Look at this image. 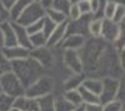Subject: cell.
<instances>
[{
    "instance_id": "8",
    "label": "cell",
    "mask_w": 125,
    "mask_h": 111,
    "mask_svg": "<svg viewBox=\"0 0 125 111\" xmlns=\"http://www.w3.org/2000/svg\"><path fill=\"white\" fill-rule=\"evenodd\" d=\"M29 56L31 59H34L36 63H39L41 66H43L44 71H46V70L54 63L55 53H54V49H50L48 46H44V47L31 49Z\"/></svg>"
},
{
    "instance_id": "14",
    "label": "cell",
    "mask_w": 125,
    "mask_h": 111,
    "mask_svg": "<svg viewBox=\"0 0 125 111\" xmlns=\"http://www.w3.org/2000/svg\"><path fill=\"white\" fill-rule=\"evenodd\" d=\"M13 107L18 109L19 111H39V106H38L36 100L35 99H30V97H28L25 95L14 99Z\"/></svg>"
},
{
    "instance_id": "23",
    "label": "cell",
    "mask_w": 125,
    "mask_h": 111,
    "mask_svg": "<svg viewBox=\"0 0 125 111\" xmlns=\"http://www.w3.org/2000/svg\"><path fill=\"white\" fill-rule=\"evenodd\" d=\"M78 91L81 96V101L84 105H89V104H100L99 101V96L95 95V94H93L90 91H88V90H85L83 86H80L78 89Z\"/></svg>"
},
{
    "instance_id": "28",
    "label": "cell",
    "mask_w": 125,
    "mask_h": 111,
    "mask_svg": "<svg viewBox=\"0 0 125 111\" xmlns=\"http://www.w3.org/2000/svg\"><path fill=\"white\" fill-rule=\"evenodd\" d=\"M70 5H71V4H70L69 0H53V1H51L50 8H53V9L58 10V11L64 13V14L66 15V13H68V10H69Z\"/></svg>"
},
{
    "instance_id": "46",
    "label": "cell",
    "mask_w": 125,
    "mask_h": 111,
    "mask_svg": "<svg viewBox=\"0 0 125 111\" xmlns=\"http://www.w3.org/2000/svg\"><path fill=\"white\" fill-rule=\"evenodd\" d=\"M33 1H36V3H39V1H40V0H33Z\"/></svg>"
},
{
    "instance_id": "43",
    "label": "cell",
    "mask_w": 125,
    "mask_h": 111,
    "mask_svg": "<svg viewBox=\"0 0 125 111\" xmlns=\"http://www.w3.org/2000/svg\"><path fill=\"white\" fill-rule=\"evenodd\" d=\"M3 49V39H1V33H0V51Z\"/></svg>"
},
{
    "instance_id": "17",
    "label": "cell",
    "mask_w": 125,
    "mask_h": 111,
    "mask_svg": "<svg viewBox=\"0 0 125 111\" xmlns=\"http://www.w3.org/2000/svg\"><path fill=\"white\" fill-rule=\"evenodd\" d=\"M84 74H71L68 79H65L64 84H62V89L64 91L68 90H78L81 86V83L84 81Z\"/></svg>"
},
{
    "instance_id": "32",
    "label": "cell",
    "mask_w": 125,
    "mask_h": 111,
    "mask_svg": "<svg viewBox=\"0 0 125 111\" xmlns=\"http://www.w3.org/2000/svg\"><path fill=\"white\" fill-rule=\"evenodd\" d=\"M103 111H124V104L116 101V100H113V101L103 105Z\"/></svg>"
},
{
    "instance_id": "41",
    "label": "cell",
    "mask_w": 125,
    "mask_h": 111,
    "mask_svg": "<svg viewBox=\"0 0 125 111\" xmlns=\"http://www.w3.org/2000/svg\"><path fill=\"white\" fill-rule=\"evenodd\" d=\"M108 1H111V3L116 4V5H125L124 4V0H108Z\"/></svg>"
},
{
    "instance_id": "31",
    "label": "cell",
    "mask_w": 125,
    "mask_h": 111,
    "mask_svg": "<svg viewBox=\"0 0 125 111\" xmlns=\"http://www.w3.org/2000/svg\"><path fill=\"white\" fill-rule=\"evenodd\" d=\"M115 8H116V4H114L111 1H106V4L103 8V19L111 20L114 11H115Z\"/></svg>"
},
{
    "instance_id": "18",
    "label": "cell",
    "mask_w": 125,
    "mask_h": 111,
    "mask_svg": "<svg viewBox=\"0 0 125 111\" xmlns=\"http://www.w3.org/2000/svg\"><path fill=\"white\" fill-rule=\"evenodd\" d=\"M33 3V0H18V1L9 9V13H10V20L11 21H16L18 18L21 15V13L24 10Z\"/></svg>"
},
{
    "instance_id": "3",
    "label": "cell",
    "mask_w": 125,
    "mask_h": 111,
    "mask_svg": "<svg viewBox=\"0 0 125 111\" xmlns=\"http://www.w3.org/2000/svg\"><path fill=\"white\" fill-rule=\"evenodd\" d=\"M55 89V81L54 79L48 74L41 75L34 84H31L25 89V96L30 99H39L41 96H45L49 94H53Z\"/></svg>"
},
{
    "instance_id": "35",
    "label": "cell",
    "mask_w": 125,
    "mask_h": 111,
    "mask_svg": "<svg viewBox=\"0 0 125 111\" xmlns=\"http://www.w3.org/2000/svg\"><path fill=\"white\" fill-rule=\"evenodd\" d=\"M43 21H44V18L39 20V21L34 23V24H31L29 26H26V33L29 35H33V34H36V33H40L41 31V29H43Z\"/></svg>"
},
{
    "instance_id": "45",
    "label": "cell",
    "mask_w": 125,
    "mask_h": 111,
    "mask_svg": "<svg viewBox=\"0 0 125 111\" xmlns=\"http://www.w3.org/2000/svg\"><path fill=\"white\" fill-rule=\"evenodd\" d=\"M10 111H19V110H18V109H14V107H13V109L10 110Z\"/></svg>"
},
{
    "instance_id": "37",
    "label": "cell",
    "mask_w": 125,
    "mask_h": 111,
    "mask_svg": "<svg viewBox=\"0 0 125 111\" xmlns=\"http://www.w3.org/2000/svg\"><path fill=\"white\" fill-rule=\"evenodd\" d=\"M9 21H11V20H10L9 10L3 4H0V25L4 24V23H9Z\"/></svg>"
},
{
    "instance_id": "34",
    "label": "cell",
    "mask_w": 125,
    "mask_h": 111,
    "mask_svg": "<svg viewBox=\"0 0 125 111\" xmlns=\"http://www.w3.org/2000/svg\"><path fill=\"white\" fill-rule=\"evenodd\" d=\"M55 26H56V25H55L53 21H50L48 18L44 16V21H43V29H41V33H43V34L45 35V37L48 39V37L50 36V34L53 33V30L55 29Z\"/></svg>"
},
{
    "instance_id": "12",
    "label": "cell",
    "mask_w": 125,
    "mask_h": 111,
    "mask_svg": "<svg viewBox=\"0 0 125 111\" xmlns=\"http://www.w3.org/2000/svg\"><path fill=\"white\" fill-rule=\"evenodd\" d=\"M66 25H68V21L55 26V29L53 30V33H51L50 36L46 39V46L48 47L53 49V47H58L60 45V43L66 36Z\"/></svg>"
},
{
    "instance_id": "33",
    "label": "cell",
    "mask_w": 125,
    "mask_h": 111,
    "mask_svg": "<svg viewBox=\"0 0 125 111\" xmlns=\"http://www.w3.org/2000/svg\"><path fill=\"white\" fill-rule=\"evenodd\" d=\"M81 16L80 14V10L78 8L76 4H71L68 13H66V18H68V21H75V20H78L79 18Z\"/></svg>"
},
{
    "instance_id": "40",
    "label": "cell",
    "mask_w": 125,
    "mask_h": 111,
    "mask_svg": "<svg viewBox=\"0 0 125 111\" xmlns=\"http://www.w3.org/2000/svg\"><path fill=\"white\" fill-rule=\"evenodd\" d=\"M51 1H53V0H40V4L43 5V8L44 9H48V8H50V5H51Z\"/></svg>"
},
{
    "instance_id": "9",
    "label": "cell",
    "mask_w": 125,
    "mask_h": 111,
    "mask_svg": "<svg viewBox=\"0 0 125 111\" xmlns=\"http://www.w3.org/2000/svg\"><path fill=\"white\" fill-rule=\"evenodd\" d=\"M93 15H81L75 21H68L66 25V35L76 34L81 35L85 39L89 37V23Z\"/></svg>"
},
{
    "instance_id": "10",
    "label": "cell",
    "mask_w": 125,
    "mask_h": 111,
    "mask_svg": "<svg viewBox=\"0 0 125 111\" xmlns=\"http://www.w3.org/2000/svg\"><path fill=\"white\" fill-rule=\"evenodd\" d=\"M61 60L64 66L71 74H83V64L78 51L74 50H62Z\"/></svg>"
},
{
    "instance_id": "20",
    "label": "cell",
    "mask_w": 125,
    "mask_h": 111,
    "mask_svg": "<svg viewBox=\"0 0 125 111\" xmlns=\"http://www.w3.org/2000/svg\"><path fill=\"white\" fill-rule=\"evenodd\" d=\"M45 18H48L50 21H53L55 25H59V24H62V23L68 21V18L64 13L58 11V10H55L53 8L45 9Z\"/></svg>"
},
{
    "instance_id": "36",
    "label": "cell",
    "mask_w": 125,
    "mask_h": 111,
    "mask_svg": "<svg viewBox=\"0 0 125 111\" xmlns=\"http://www.w3.org/2000/svg\"><path fill=\"white\" fill-rule=\"evenodd\" d=\"M80 14L81 15H91V9H90V3L86 0H80L79 3H76Z\"/></svg>"
},
{
    "instance_id": "16",
    "label": "cell",
    "mask_w": 125,
    "mask_h": 111,
    "mask_svg": "<svg viewBox=\"0 0 125 111\" xmlns=\"http://www.w3.org/2000/svg\"><path fill=\"white\" fill-rule=\"evenodd\" d=\"M11 26L15 33V37H16V44L21 47L29 49L31 50V45H30V40H29V34L26 33V29L21 25H19L14 21H11Z\"/></svg>"
},
{
    "instance_id": "25",
    "label": "cell",
    "mask_w": 125,
    "mask_h": 111,
    "mask_svg": "<svg viewBox=\"0 0 125 111\" xmlns=\"http://www.w3.org/2000/svg\"><path fill=\"white\" fill-rule=\"evenodd\" d=\"M62 96H64L68 101L73 105V106H81V105H84L81 101V96L79 94L78 90H68V91H64V94H62Z\"/></svg>"
},
{
    "instance_id": "48",
    "label": "cell",
    "mask_w": 125,
    "mask_h": 111,
    "mask_svg": "<svg viewBox=\"0 0 125 111\" xmlns=\"http://www.w3.org/2000/svg\"><path fill=\"white\" fill-rule=\"evenodd\" d=\"M86 1H90V0H86Z\"/></svg>"
},
{
    "instance_id": "15",
    "label": "cell",
    "mask_w": 125,
    "mask_h": 111,
    "mask_svg": "<svg viewBox=\"0 0 125 111\" xmlns=\"http://www.w3.org/2000/svg\"><path fill=\"white\" fill-rule=\"evenodd\" d=\"M0 33H1V39H3V47H10V46L18 45L15 33L11 26V21L0 25Z\"/></svg>"
},
{
    "instance_id": "22",
    "label": "cell",
    "mask_w": 125,
    "mask_h": 111,
    "mask_svg": "<svg viewBox=\"0 0 125 111\" xmlns=\"http://www.w3.org/2000/svg\"><path fill=\"white\" fill-rule=\"evenodd\" d=\"M75 109V106H73L68 100L61 95L55 96L54 99V110L55 111H73Z\"/></svg>"
},
{
    "instance_id": "6",
    "label": "cell",
    "mask_w": 125,
    "mask_h": 111,
    "mask_svg": "<svg viewBox=\"0 0 125 111\" xmlns=\"http://www.w3.org/2000/svg\"><path fill=\"white\" fill-rule=\"evenodd\" d=\"M119 85H120V79H115V77L101 79V91L99 95V101L101 105L115 100Z\"/></svg>"
},
{
    "instance_id": "38",
    "label": "cell",
    "mask_w": 125,
    "mask_h": 111,
    "mask_svg": "<svg viewBox=\"0 0 125 111\" xmlns=\"http://www.w3.org/2000/svg\"><path fill=\"white\" fill-rule=\"evenodd\" d=\"M84 111H103L101 104H89L84 105Z\"/></svg>"
},
{
    "instance_id": "2",
    "label": "cell",
    "mask_w": 125,
    "mask_h": 111,
    "mask_svg": "<svg viewBox=\"0 0 125 111\" xmlns=\"http://www.w3.org/2000/svg\"><path fill=\"white\" fill-rule=\"evenodd\" d=\"M11 73L20 80V83L25 89L34 84L41 75L45 74L43 66L30 56L23 60H18V61H11Z\"/></svg>"
},
{
    "instance_id": "30",
    "label": "cell",
    "mask_w": 125,
    "mask_h": 111,
    "mask_svg": "<svg viewBox=\"0 0 125 111\" xmlns=\"http://www.w3.org/2000/svg\"><path fill=\"white\" fill-rule=\"evenodd\" d=\"M8 73H11V61H9V60L0 53V77L5 74H8Z\"/></svg>"
},
{
    "instance_id": "7",
    "label": "cell",
    "mask_w": 125,
    "mask_h": 111,
    "mask_svg": "<svg viewBox=\"0 0 125 111\" xmlns=\"http://www.w3.org/2000/svg\"><path fill=\"white\" fill-rule=\"evenodd\" d=\"M121 33H125L124 31V21L120 24H116V23L111 21V20L103 19L100 39H103L105 43L113 45Z\"/></svg>"
},
{
    "instance_id": "29",
    "label": "cell",
    "mask_w": 125,
    "mask_h": 111,
    "mask_svg": "<svg viewBox=\"0 0 125 111\" xmlns=\"http://www.w3.org/2000/svg\"><path fill=\"white\" fill-rule=\"evenodd\" d=\"M111 21L116 23V24L125 21V5H116L114 15L111 18Z\"/></svg>"
},
{
    "instance_id": "42",
    "label": "cell",
    "mask_w": 125,
    "mask_h": 111,
    "mask_svg": "<svg viewBox=\"0 0 125 111\" xmlns=\"http://www.w3.org/2000/svg\"><path fill=\"white\" fill-rule=\"evenodd\" d=\"M73 111H84V105H81V106H78V107H75Z\"/></svg>"
},
{
    "instance_id": "47",
    "label": "cell",
    "mask_w": 125,
    "mask_h": 111,
    "mask_svg": "<svg viewBox=\"0 0 125 111\" xmlns=\"http://www.w3.org/2000/svg\"><path fill=\"white\" fill-rule=\"evenodd\" d=\"M0 92H3V91H1V86H0Z\"/></svg>"
},
{
    "instance_id": "4",
    "label": "cell",
    "mask_w": 125,
    "mask_h": 111,
    "mask_svg": "<svg viewBox=\"0 0 125 111\" xmlns=\"http://www.w3.org/2000/svg\"><path fill=\"white\" fill-rule=\"evenodd\" d=\"M44 16H45V9L43 8V5H41L40 3L33 1L21 13V15L18 18L16 21H14V23L26 28V26H29L31 24L39 21V20H41Z\"/></svg>"
},
{
    "instance_id": "26",
    "label": "cell",
    "mask_w": 125,
    "mask_h": 111,
    "mask_svg": "<svg viewBox=\"0 0 125 111\" xmlns=\"http://www.w3.org/2000/svg\"><path fill=\"white\" fill-rule=\"evenodd\" d=\"M29 40H30L31 49H38V47L46 46V37L41 31L33 34V35H29Z\"/></svg>"
},
{
    "instance_id": "19",
    "label": "cell",
    "mask_w": 125,
    "mask_h": 111,
    "mask_svg": "<svg viewBox=\"0 0 125 111\" xmlns=\"http://www.w3.org/2000/svg\"><path fill=\"white\" fill-rule=\"evenodd\" d=\"M81 86L84 87L88 91L95 94V95H100L101 91V79H95V77H85L84 81L81 83Z\"/></svg>"
},
{
    "instance_id": "39",
    "label": "cell",
    "mask_w": 125,
    "mask_h": 111,
    "mask_svg": "<svg viewBox=\"0 0 125 111\" xmlns=\"http://www.w3.org/2000/svg\"><path fill=\"white\" fill-rule=\"evenodd\" d=\"M16 1H18V0H0V4H3V5L9 10L10 8H11V6L16 3Z\"/></svg>"
},
{
    "instance_id": "1",
    "label": "cell",
    "mask_w": 125,
    "mask_h": 111,
    "mask_svg": "<svg viewBox=\"0 0 125 111\" xmlns=\"http://www.w3.org/2000/svg\"><path fill=\"white\" fill-rule=\"evenodd\" d=\"M85 77H115L124 76V67L120 64L119 53L111 44L100 37H88L79 50Z\"/></svg>"
},
{
    "instance_id": "21",
    "label": "cell",
    "mask_w": 125,
    "mask_h": 111,
    "mask_svg": "<svg viewBox=\"0 0 125 111\" xmlns=\"http://www.w3.org/2000/svg\"><path fill=\"white\" fill-rule=\"evenodd\" d=\"M54 99H55L54 94H49V95L36 99L39 111H55L54 110Z\"/></svg>"
},
{
    "instance_id": "27",
    "label": "cell",
    "mask_w": 125,
    "mask_h": 111,
    "mask_svg": "<svg viewBox=\"0 0 125 111\" xmlns=\"http://www.w3.org/2000/svg\"><path fill=\"white\" fill-rule=\"evenodd\" d=\"M14 99L10 97L9 95L0 92V111H10L13 109Z\"/></svg>"
},
{
    "instance_id": "44",
    "label": "cell",
    "mask_w": 125,
    "mask_h": 111,
    "mask_svg": "<svg viewBox=\"0 0 125 111\" xmlns=\"http://www.w3.org/2000/svg\"><path fill=\"white\" fill-rule=\"evenodd\" d=\"M69 1H70V4H76V3L80 1V0H69Z\"/></svg>"
},
{
    "instance_id": "5",
    "label": "cell",
    "mask_w": 125,
    "mask_h": 111,
    "mask_svg": "<svg viewBox=\"0 0 125 111\" xmlns=\"http://www.w3.org/2000/svg\"><path fill=\"white\" fill-rule=\"evenodd\" d=\"M0 86H1V91L4 94L9 95L13 99L23 96L25 94V87L13 73H8L0 77Z\"/></svg>"
},
{
    "instance_id": "24",
    "label": "cell",
    "mask_w": 125,
    "mask_h": 111,
    "mask_svg": "<svg viewBox=\"0 0 125 111\" xmlns=\"http://www.w3.org/2000/svg\"><path fill=\"white\" fill-rule=\"evenodd\" d=\"M101 25H103V19L91 18L89 23V37H100Z\"/></svg>"
},
{
    "instance_id": "13",
    "label": "cell",
    "mask_w": 125,
    "mask_h": 111,
    "mask_svg": "<svg viewBox=\"0 0 125 111\" xmlns=\"http://www.w3.org/2000/svg\"><path fill=\"white\" fill-rule=\"evenodd\" d=\"M85 40L86 39L81 35L70 34V35H66L64 37V40L60 43L59 47L61 50H74V51H79L83 47V45H84Z\"/></svg>"
},
{
    "instance_id": "11",
    "label": "cell",
    "mask_w": 125,
    "mask_h": 111,
    "mask_svg": "<svg viewBox=\"0 0 125 111\" xmlns=\"http://www.w3.org/2000/svg\"><path fill=\"white\" fill-rule=\"evenodd\" d=\"M0 53H1L9 61H18V60H23V59L29 57L30 50L21 47L19 45H15V46H10V47H3Z\"/></svg>"
}]
</instances>
